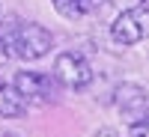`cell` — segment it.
Wrapping results in <instances>:
<instances>
[{
  "mask_svg": "<svg viewBox=\"0 0 149 137\" xmlns=\"http://www.w3.org/2000/svg\"><path fill=\"white\" fill-rule=\"evenodd\" d=\"M24 113H27V98L15 90V83H0V116L18 119Z\"/></svg>",
  "mask_w": 149,
  "mask_h": 137,
  "instance_id": "8992f818",
  "label": "cell"
},
{
  "mask_svg": "<svg viewBox=\"0 0 149 137\" xmlns=\"http://www.w3.org/2000/svg\"><path fill=\"white\" fill-rule=\"evenodd\" d=\"M128 137H149V116L131 122V125H128Z\"/></svg>",
  "mask_w": 149,
  "mask_h": 137,
  "instance_id": "ba28073f",
  "label": "cell"
},
{
  "mask_svg": "<svg viewBox=\"0 0 149 137\" xmlns=\"http://www.w3.org/2000/svg\"><path fill=\"white\" fill-rule=\"evenodd\" d=\"M12 83H15V90L27 98V104H48V102H54V81H51V74L24 69V72L15 74Z\"/></svg>",
  "mask_w": 149,
  "mask_h": 137,
  "instance_id": "277c9868",
  "label": "cell"
},
{
  "mask_svg": "<svg viewBox=\"0 0 149 137\" xmlns=\"http://www.w3.org/2000/svg\"><path fill=\"white\" fill-rule=\"evenodd\" d=\"M110 3L122 12V9H134V6H149V0H110Z\"/></svg>",
  "mask_w": 149,
  "mask_h": 137,
  "instance_id": "9c48e42d",
  "label": "cell"
},
{
  "mask_svg": "<svg viewBox=\"0 0 149 137\" xmlns=\"http://www.w3.org/2000/svg\"><path fill=\"white\" fill-rule=\"evenodd\" d=\"M110 39L116 45H122V48L149 39V6L122 9L116 15V21L110 24Z\"/></svg>",
  "mask_w": 149,
  "mask_h": 137,
  "instance_id": "7a4b0ae2",
  "label": "cell"
},
{
  "mask_svg": "<svg viewBox=\"0 0 149 137\" xmlns=\"http://www.w3.org/2000/svg\"><path fill=\"white\" fill-rule=\"evenodd\" d=\"M54 9L60 12L63 18L69 21H78V18H86L98 9V0H51Z\"/></svg>",
  "mask_w": 149,
  "mask_h": 137,
  "instance_id": "52a82bcc",
  "label": "cell"
},
{
  "mask_svg": "<svg viewBox=\"0 0 149 137\" xmlns=\"http://www.w3.org/2000/svg\"><path fill=\"white\" fill-rule=\"evenodd\" d=\"M113 104H116V110H119V113L125 116L128 122H137V119L146 116V110H149V92L143 90L140 83L125 81V83L116 86V92H113Z\"/></svg>",
  "mask_w": 149,
  "mask_h": 137,
  "instance_id": "5b68a950",
  "label": "cell"
},
{
  "mask_svg": "<svg viewBox=\"0 0 149 137\" xmlns=\"http://www.w3.org/2000/svg\"><path fill=\"white\" fill-rule=\"evenodd\" d=\"M3 137H21V134H3Z\"/></svg>",
  "mask_w": 149,
  "mask_h": 137,
  "instance_id": "7c38bea8",
  "label": "cell"
},
{
  "mask_svg": "<svg viewBox=\"0 0 149 137\" xmlns=\"http://www.w3.org/2000/svg\"><path fill=\"white\" fill-rule=\"evenodd\" d=\"M54 81L60 86H66V90H86V86L93 83V66L86 63L81 54L74 51H63L57 54L54 60Z\"/></svg>",
  "mask_w": 149,
  "mask_h": 137,
  "instance_id": "3957f363",
  "label": "cell"
},
{
  "mask_svg": "<svg viewBox=\"0 0 149 137\" xmlns=\"http://www.w3.org/2000/svg\"><path fill=\"white\" fill-rule=\"evenodd\" d=\"M0 42H3L9 57L33 63V60H42V57L51 54L54 36H51V30H45L36 21H24L18 15H6L0 21Z\"/></svg>",
  "mask_w": 149,
  "mask_h": 137,
  "instance_id": "6da1fadb",
  "label": "cell"
},
{
  "mask_svg": "<svg viewBox=\"0 0 149 137\" xmlns=\"http://www.w3.org/2000/svg\"><path fill=\"white\" fill-rule=\"evenodd\" d=\"M95 137H119V134H116L113 128H98V134H95Z\"/></svg>",
  "mask_w": 149,
  "mask_h": 137,
  "instance_id": "30bf717a",
  "label": "cell"
},
{
  "mask_svg": "<svg viewBox=\"0 0 149 137\" xmlns=\"http://www.w3.org/2000/svg\"><path fill=\"white\" fill-rule=\"evenodd\" d=\"M6 60H9V54H6V48H3V42H0V69L6 66Z\"/></svg>",
  "mask_w": 149,
  "mask_h": 137,
  "instance_id": "8fae6325",
  "label": "cell"
}]
</instances>
